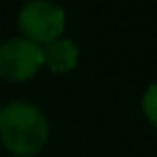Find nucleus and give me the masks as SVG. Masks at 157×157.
Returning a JSON list of instances; mask_svg holds the SVG:
<instances>
[{"mask_svg":"<svg viewBox=\"0 0 157 157\" xmlns=\"http://www.w3.org/2000/svg\"><path fill=\"white\" fill-rule=\"evenodd\" d=\"M48 119L40 107L12 101L0 109V141L18 157L36 155L48 141Z\"/></svg>","mask_w":157,"mask_h":157,"instance_id":"obj_1","label":"nucleus"},{"mask_svg":"<svg viewBox=\"0 0 157 157\" xmlns=\"http://www.w3.org/2000/svg\"><path fill=\"white\" fill-rule=\"evenodd\" d=\"M18 28L26 40L46 46L62 36L66 28V14L54 2L32 0L20 10Z\"/></svg>","mask_w":157,"mask_h":157,"instance_id":"obj_2","label":"nucleus"},{"mask_svg":"<svg viewBox=\"0 0 157 157\" xmlns=\"http://www.w3.org/2000/svg\"><path fill=\"white\" fill-rule=\"evenodd\" d=\"M44 66L42 46L26 38L8 40L0 46V78L6 82H26Z\"/></svg>","mask_w":157,"mask_h":157,"instance_id":"obj_3","label":"nucleus"},{"mask_svg":"<svg viewBox=\"0 0 157 157\" xmlns=\"http://www.w3.org/2000/svg\"><path fill=\"white\" fill-rule=\"evenodd\" d=\"M42 54H44V66L54 74L72 72L78 66V60H80L78 46L72 40H66V38H58L54 42L46 44L42 48Z\"/></svg>","mask_w":157,"mask_h":157,"instance_id":"obj_4","label":"nucleus"},{"mask_svg":"<svg viewBox=\"0 0 157 157\" xmlns=\"http://www.w3.org/2000/svg\"><path fill=\"white\" fill-rule=\"evenodd\" d=\"M141 107H143L145 117L149 119V123L157 127V84L147 88L145 96H143V101H141Z\"/></svg>","mask_w":157,"mask_h":157,"instance_id":"obj_5","label":"nucleus"}]
</instances>
